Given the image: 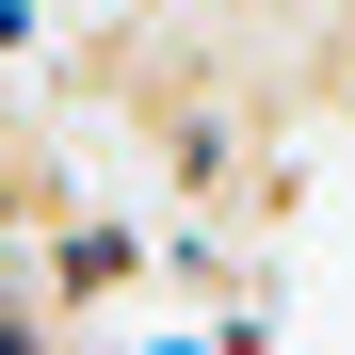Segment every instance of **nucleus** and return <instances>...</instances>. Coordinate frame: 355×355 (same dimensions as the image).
<instances>
[]
</instances>
